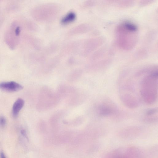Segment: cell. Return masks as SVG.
Listing matches in <instances>:
<instances>
[{"label": "cell", "instance_id": "cell-9", "mask_svg": "<svg viewBox=\"0 0 158 158\" xmlns=\"http://www.w3.org/2000/svg\"><path fill=\"white\" fill-rule=\"evenodd\" d=\"M153 1H146V2H144L143 1V2H140V5L144 6L147 4L150 3L151 2H153Z\"/></svg>", "mask_w": 158, "mask_h": 158}, {"label": "cell", "instance_id": "cell-8", "mask_svg": "<svg viewBox=\"0 0 158 158\" xmlns=\"http://www.w3.org/2000/svg\"><path fill=\"white\" fill-rule=\"evenodd\" d=\"M6 122V119L5 117L2 116H0V126L1 127L4 126Z\"/></svg>", "mask_w": 158, "mask_h": 158}, {"label": "cell", "instance_id": "cell-4", "mask_svg": "<svg viewBox=\"0 0 158 158\" xmlns=\"http://www.w3.org/2000/svg\"><path fill=\"white\" fill-rule=\"evenodd\" d=\"M97 110L98 115L100 116L105 117L114 114L115 112L116 109L111 104L104 102L98 106Z\"/></svg>", "mask_w": 158, "mask_h": 158}, {"label": "cell", "instance_id": "cell-7", "mask_svg": "<svg viewBox=\"0 0 158 158\" xmlns=\"http://www.w3.org/2000/svg\"><path fill=\"white\" fill-rule=\"evenodd\" d=\"M75 18V14L73 13H69L64 17L61 22L63 23H66L73 21Z\"/></svg>", "mask_w": 158, "mask_h": 158}, {"label": "cell", "instance_id": "cell-6", "mask_svg": "<svg viewBox=\"0 0 158 158\" xmlns=\"http://www.w3.org/2000/svg\"><path fill=\"white\" fill-rule=\"evenodd\" d=\"M24 104V101L22 99L19 98L14 102L12 109V113L14 117L18 115L19 111L23 108Z\"/></svg>", "mask_w": 158, "mask_h": 158}, {"label": "cell", "instance_id": "cell-5", "mask_svg": "<svg viewBox=\"0 0 158 158\" xmlns=\"http://www.w3.org/2000/svg\"><path fill=\"white\" fill-rule=\"evenodd\" d=\"M23 87L20 84L14 81L0 83V89L8 92H16L22 89Z\"/></svg>", "mask_w": 158, "mask_h": 158}, {"label": "cell", "instance_id": "cell-3", "mask_svg": "<svg viewBox=\"0 0 158 158\" xmlns=\"http://www.w3.org/2000/svg\"><path fill=\"white\" fill-rule=\"evenodd\" d=\"M21 32V27L19 23L15 21L7 30L5 35L6 42L11 49H14L19 42Z\"/></svg>", "mask_w": 158, "mask_h": 158}, {"label": "cell", "instance_id": "cell-2", "mask_svg": "<svg viewBox=\"0 0 158 158\" xmlns=\"http://www.w3.org/2000/svg\"><path fill=\"white\" fill-rule=\"evenodd\" d=\"M141 84L140 93L143 100L148 104L154 103L157 97V68L155 67L150 70Z\"/></svg>", "mask_w": 158, "mask_h": 158}, {"label": "cell", "instance_id": "cell-1", "mask_svg": "<svg viewBox=\"0 0 158 158\" xmlns=\"http://www.w3.org/2000/svg\"><path fill=\"white\" fill-rule=\"evenodd\" d=\"M138 30L137 26L131 22L125 21L119 24L115 31L118 46L125 50L132 49L137 42Z\"/></svg>", "mask_w": 158, "mask_h": 158}, {"label": "cell", "instance_id": "cell-10", "mask_svg": "<svg viewBox=\"0 0 158 158\" xmlns=\"http://www.w3.org/2000/svg\"><path fill=\"white\" fill-rule=\"evenodd\" d=\"M0 156L1 158H6L4 154L2 152L1 153Z\"/></svg>", "mask_w": 158, "mask_h": 158}]
</instances>
